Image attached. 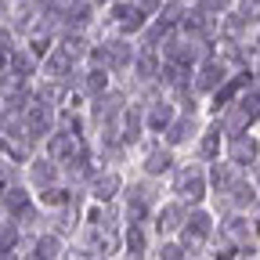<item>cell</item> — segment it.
I'll return each instance as SVG.
<instances>
[{"label":"cell","mask_w":260,"mask_h":260,"mask_svg":"<svg viewBox=\"0 0 260 260\" xmlns=\"http://www.w3.org/2000/svg\"><path fill=\"white\" fill-rule=\"evenodd\" d=\"M170 177V195L181 199L184 206H199L210 199V181H206V162H177L167 174Z\"/></svg>","instance_id":"obj_1"},{"label":"cell","mask_w":260,"mask_h":260,"mask_svg":"<svg viewBox=\"0 0 260 260\" xmlns=\"http://www.w3.org/2000/svg\"><path fill=\"white\" fill-rule=\"evenodd\" d=\"M159 181L155 177H141V181H134V184H123V220H130V224H148L152 220V210H155V203H159Z\"/></svg>","instance_id":"obj_2"},{"label":"cell","mask_w":260,"mask_h":260,"mask_svg":"<svg viewBox=\"0 0 260 260\" xmlns=\"http://www.w3.org/2000/svg\"><path fill=\"white\" fill-rule=\"evenodd\" d=\"M213 232H217V217L206 210V203H199V206H188V217H184L181 232H177L174 239H177V242L188 249V256H191V253H203V249L210 246Z\"/></svg>","instance_id":"obj_3"},{"label":"cell","mask_w":260,"mask_h":260,"mask_svg":"<svg viewBox=\"0 0 260 260\" xmlns=\"http://www.w3.org/2000/svg\"><path fill=\"white\" fill-rule=\"evenodd\" d=\"M148 18L152 15H145L138 4H130V0H109V8H105V25L112 29V37H130L134 40L148 25Z\"/></svg>","instance_id":"obj_4"},{"label":"cell","mask_w":260,"mask_h":260,"mask_svg":"<svg viewBox=\"0 0 260 260\" xmlns=\"http://www.w3.org/2000/svg\"><path fill=\"white\" fill-rule=\"evenodd\" d=\"M177 167V152L162 141V138H148L145 145H141V177H155V181H162L170 170Z\"/></svg>","instance_id":"obj_5"},{"label":"cell","mask_w":260,"mask_h":260,"mask_svg":"<svg viewBox=\"0 0 260 260\" xmlns=\"http://www.w3.org/2000/svg\"><path fill=\"white\" fill-rule=\"evenodd\" d=\"M123 174L116 167H105V162H98L94 174L87 177V199L94 203H116L119 199V191H123Z\"/></svg>","instance_id":"obj_6"},{"label":"cell","mask_w":260,"mask_h":260,"mask_svg":"<svg viewBox=\"0 0 260 260\" xmlns=\"http://www.w3.org/2000/svg\"><path fill=\"white\" fill-rule=\"evenodd\" d=\"M184 217H188V206L181 203V199H159L155 203V210H152V220H155V235L159 239H174L177 232H181V224H184Z\"/></svg>","instance_id":"obj_7"},{"label":"cell","mask_w":260,"mask_h":260,"mask_svg":"<svg viewBox=\"0 0 260 260\" xmlns=\"http://www.w3.org/2000/svg\"><path fill=\"white\" fill-rule=\"evenodd\" d=\"M260 155V138L249 134V130H242V134H228L224 138V159L235 162L239 170H249L253 162Z\"/></svg>","instance_id":"obj_8"},{"label":"cell","mask_w":260,"mask_h":260,"mask_svg":"<svg viewBox=\"0 0 260 260\" xmlns=\"http://www.w3.org/2000/svg\"><path fill=\"white\" fill-rule=\"evenodd\" d=\"M177 116V105H174V98H167V94H155L152 102H145L141 105V123H145V134H162V130L170 126V119Z\"/></svg>","instance_id":"obj_9"},{"label":"cell","mask_w":260,"mask_h":260,"mask_svg":"<svg viewBox=\"0 0 260 260\" xmlns=\"http://www.w3.org/2000/svg\"><path fill=\"white\" fill-rule=\"evenodd\" d=\"M58 181H65V177H61V167H58L54 159H47L44 152L25 159V184H29L32 191H40V188H47V184H58Z\"/></svg>","instance_id":"obj_10"},{"label":"cell","mask_w":260,"mask_h":260,"mask_svg":"<svg viewBox=\"0 0 260 260\" xmlns=\"http://www.w3.org/2000/svg\"><path fill=\"white\" fill-rule=\"evenodd\" d=\"M25 253H29V260H61L65 256V239L58 232H40V235H32Z\"/></svg>","instance_id":"obj_11"},{"label":"cell","mask_w":260,"mask_h":260,"mask_svg":"<svg viewBox=\"0 0 260 260\" xmlns=\"http://www.w3.org/2000/svg\"><path fill=\"white\" fill-rule=\"evenodd\" d=\"M119 249H123V253L148 256V224H130V220H123V228H119Z\"/></svg>","instance_id":"obj_12"},{"label":"cell","mask_w":260,"mask_h":260,"mask_svg":"<svg viewBox=\"0 0 260 260\" xmlns=\"http://www.w3.org/2000/svg\"><path fill=\"white\" fill-rule=\"evenodd\" d=\"M109 87H112L109 69H102V65H87V69H83V76H80V90H83L87 102H94V98H98V94H105Z\"/></svg>","instance_id":"obj_13"},{"label":"cell","mask_w":260,"mask_h":260,"mask_svg":"<svg viewBox=\"0 0 260 260\" xmlns=\"http://www.w3.org/2000/svg\"><path fill=\"white\" fill-rule=\"evenodd\" d=\"M155 256H159V260H188V249H184L177 239H162Z\"/></svg>","instance_id":"obj_14"},{"label":"cell","mask_w":260,"mask_h":260,"mask_svg":"<svg viewBox=\"0 0 260 260\" xmlns=\"http://www.w3.org/2000/svg\"><path fill=\"white\" fill-rule=\"evenodd\" d=\"M249 177H253V184L260 188V155H256V162H253V167H249Z\"/></svg>","instance_id":"obj_15"},{"label":"cell","mask_w":260,"mask_h":260,"mask_svg":"<svg viewBox=\"0 0 260 260\" xmlns=\"http://www.w3.org/2000/svg\"><path fill=\"white\" fill-rule=\"evenodd\" d=\"M123 260H148V256H138V253H123Z\"/></svg>","instance_id":"obj_16"}]
</instances>
